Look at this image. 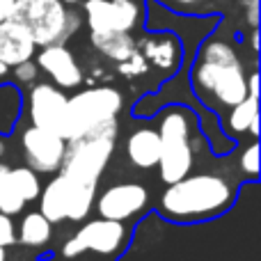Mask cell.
<instances>
[{
  "label": "cell",
  "mask_w": 261,
  "mask_h": 261,
  "mask_svg": "<svg viewBox=\"0 0 261 261\" xmlns=\"http://www.w3.org/2000/svg\"><path fill=\"white\" fill-rule=\"evenodd\" d=\"M14 3H16V0H0V21H5V18L12 16Z\"/></svg>",
  "instance_id": "484cf974"
},
{
  "label": "cell",
  "mask_w": 261,
  "mask_h": 261,
  "mask_svg": "<svg viewBox=\"0 0 261 261\" xmlns=\"http://www.w3.org/2000/svg\"><path fill=\"white\" fill-rule=\"evenodd\" d=\"M96 188L83 186L78 181L69 179L60 172L58 176L46 184L39 193V213L48 222H64V220H85L94 206Z\"/></svg>",
  "instance_id": "52a82bcc"
},
{
  "label": "cell",
  "mask_w": 261,
  "mask_h": 261,
  "mask_svg": "<svg viewBox=\"0 0 261 261\" xmlns=\"http://www.w3.org/2000/svg\"><path fill=\"white\" fill-rule=\"evenodd\" d=\"M25 204L28 202L21 197L16 186L12 184L9 170H7V174L0 179V213H5V216H18L25 208Z\"/></svg>",
  "instance_id": "44dd1931"
},
{
  "label": "cell",
  "mask_w": 261,
  "mask_h": 261,
  "mask_svg": "<svg viewBox=\"0 0 261 261\" xmlns=\"http://www.w3.org/2000/svg\"><path fill=\"white\" fill-rule=\"evenodd\" d=\"M92 46L99 50L101 55H106L113 62H122L126 60L138 44L133 41L130 32H119V30H106V32H92L90 35Z\"/></svg>",
  "instance_id": "e0dca14e"
},
{
  "label": "cell",
  "mask_w": 261,
  "mask_h": 261,
  "mask_svg": "<svg viewBox=\"0 0 261 261\" xmlns=\"http://www.w3.org/2000/svg\"><path fill=\"white\" fill-rule=\"evenodd\" d=\"M193 83L199 96H211L220 108H231L248 96L243 64L236 50L225 41H211L202 48Z\"/></svg>",
  "instance_id": "7a4b0ae2"
},
{
  "label": "cell",
  "mask_w": 261,
  "mask_h": 261,
  "mask_svg": "<svg viewBox=\"0 0 261 261\" xmlns=\"http://www.w3.org/2000/svg\"><path fill=\"white\" fill-rule=\"evenodd\" d=\"M37 67H41L50 76V81L60 90H71L83 83V69L76 62L73 53L64 44H50L44 46L37 55Z\"/></svg>",
  "instance_id": "4fadbf2b"
},
{
  "label": "cell",
  "mask_w": 261,
  "mask_h": 261,
  "mask_svg": "<svg viewBox=\"0 0 261 261\" xmlns=\"http://www.w3.org/2000/svg\"><path fill=\"white\" fill-rule=\"evenodd\" d=\"M257 119H259V108H257V96L248 94L243 101L231 106V113L227 117V126L231 133H245L250 130L252 138H257Z\"/></svg>",
  "instance_id": "d6986e66"
},
{
  "label": "cell",
  "mask_w": 261,
  "mask_h": 261,
  "mask_svg": "<svg viewBox=\"0 0 261 261\" xmlns=\"http://www.w3.org/2000/svg\"><path fill=\"white\" fill-rule=\"evenodd\" d=\"M35 48V39L23 23L14 21V18L0 21V62L7 69L16 67L25 60H32Z\"/></svg>",
  "instance_id": "5bb4252c"
},
{
  "label": "cell",
  "mask_w": 261,
  "mask_h": 261,
  "mask_svg": "<svg viewBox=\"0 0 261 261\" xmlns=\"http://www.w3.org/2000/svg\"><path fill=\"white\" fill-rule=\"evenodd\" d=\"M16 243V227L12 222V216L0 213V248H12Z\"/></svg>",
  "instance_id": "cb8c5ba5"
},
{
  "label": "cell",
  "mask_w": 261,
  "mask_h": 261,
  "mask_svg": "<svg viewBox=\"0 0 261 261\" xmlns=\"http://www.w3.org/2000/svg\"><path fill=\"white\" fill-rule=\"evenodd\" d=\"M117 71L126 78H138V76H142V73L149 71V64H147V60H144V55L135 48L126 60L117 62Z\"/></svg>",
  "instance_id": "7402d4cb"
},
{
  "label": "cell",
  "mask_w": 261,
  "mask_h": 261,
  "mask_svg": "<svg viewBox=\"0 0 261 261\" xmlns=\"http://www.w3.org/2000/svg\"><path fill=\"white\" fill-rule=\"evenodd\" d=\"M161 156V138L156 128H138L126 138V158L130 165L140 170H151L158 165Z\"/></svg>",
  "instance_id": "9a60e30c"
},
{
  "label": "cell",
  "mask_w": 261,
  "mask_h": 261,
  "mask_svg": "<svg viewBox=\"0 0 261 261\" xmlns=\"http://www.w3.org/2000/svg\"><path fill=\"white\" fill-rule=\"evenodd\" d=\"M190 135H193L190 133V117L184 110L170 108L163 113L161 126H158V138H161L158 167H161V179L165 184H174L193 170L195 147Z\"/></svg>",
  "instance_id": "8992f818"
},
{
  "label": "cell",
  "mask_w": 261,
  "mask_h": 261,
  "mask_svg": "<svg viewBox=\"0 0 261 261\" xmlns=\"http://www.w3.org/2000/svg\"><path fill=\"white\" fill-rule=\"evenodd\" d=\"M5 73H7V67H5V64L0 62V76H5Z\"/></svg>",
  "instance_id": "4dcf8cb0"
},
{
  "label": "cell",
  "mask_w": 261,
  "mask_h": 261,
  "mask_svg": "<svg viewBox=\"0 0 261 261\" xmlns=\"http://www.w3.org/2000/svg\"><path fill=\"white\" fill-rule=\"evenodd\" d=\"M126 239L128 231L124 227V222L99 218V220H90L85 227H81L62 245V254L67 259H73L83 252H96L103 254V257H110V254H117L126 245Z\"/></svg>",
  "instance_id": "ba28073f"
},
{
  "label": "cell",
  "mask_w": 261,
  "mask_h": 261,
  "mask_svg": "<svg viewBox=\"0 0 261 261\" xmlns=\"http://www.w3.org/2000/svg\"><path fill=\"white\" fill-rule=\"evenodd\" d=\"M53 236V222H48L39 211H30L23 216L21 225H18L16 243L25 245V248H44Z\"/></svg>",
  "instance_id": "ac0fdd59"
},
{
  "label": "cell",
  "mask_w": 261,
  "mask_h": 261,
  "mask_svg": "<svg viewBox=\"0 0 261 261\" xmlns=\"http://www.w3.org/2000/svg\"><path fill=\"white\" fill-rule=\"evenodd\" d=\"M7 170H9V165H5V163H0V179H3V176L7 174Z\"/></svg>",
  "instance_id": "f546056e"
},
{
  "label": "cell",
  "mask_w": 261,
  "mask_h": 261,
  "mask_svg": "<svg viewBox=\"0 0 261 261\" xmlns=\"http://www.w3.org/2000/svg\"><path fill=\"white\" fill-rule=\"evenodd\" d=\"M64 147L67 140L60 138L53 130H46L39 126H30L21 135V149L25 153L28 167L41 174L58 172L64 158Z\"/></svg>",
  "instance_id": "9c48e42d"
},
{
  "label": "cell",
  "mask_w": 261,
  "mask_h": 261,
  "mask_svg": "<svg viewBox=\"0 0 261 261\" xmlns=\"http://www.w3.org/2000/svg\"><path fill=\"white\" fill-rule=\"evenodd\" d=\"M37 73H39V67H37V62H32V60H25V62H21V64L14 67V76H16V81L23 83V85L35 83Z\"/></svg>",
  "instance_id": "d4e9b609"
},
{
  "label": "cell",
  "mask_w": 261,
  "mask_h": 261,
  "mask_svg": "<svg viewBox=\"0 0 261 261\" xmlns=\"http://www.w3.org/2000/svg\"><path fill=\"white\" fill-rule=\"evenodd\" d=\"M149 204V193L142 184H117L103 190L96 202V211L108 220H130L140 216Z\"/></svg>",
  "instance_id": "7c38bea8"
},
{
  "label": "cell",
  "mask_w": 261,
  "mask_h": 261,
  "mask_svg": "<svg viewBox=\"0 0 261 261\" xmlns=\"http://www.w3.org/2000/svg\"><path fill=\"white\" fill-rule=\"evenodd\" d=\"M5 151H7V144H5V140L0 138V158L5 156Z\"/></svg>",
  "instance_id": "f1b7e54d"
},
{
  "label": "cell",
  "mask_w": 261,
  "mask_h": 261,
  "mask_svg": "<svg viewBox=\"0 0 261 261\" xmlns=\"http://www.w3.org/2000/svg\"><path fill=\"white\" fill-rule=\"evenodd\" d=\"M250 44H252V50H257V48H259V44H257V28H254L252 37H250Z\"/></svg>",
  "instance_id": "83f0119b"
},
{
  "label": "cell",
  "mask_w": 261,
  "mask_h": 261,
  "mask_svg": "<svg viewBox=\"0 0 261 261\" xmlns=\"http://www.w3.org/2000/svg\"><path fill=\"white\" fill-rule=\"evenodd\" d=\"M176 3H184V5H190V3H195V0H176Z\"/></svg>",
  "instance_id": "d6a6232c"
},
{
  "label": "cell",
  "mask_w": 261,
  "mask_h": 261,
  "mask_svg": "<svg viewBox=\"0 0 261 261\" xmlns=\"http://www.w3.org/2000/svg\"><path fill=\"white\" fill-rule=\"evenodd\" d=\"M9 179H12V184L16 186V190L21 193V197L25 202H35L39 197L41 186L35 170H30V167H9Z\"/></svg>",
  "instance_id": "ffe728a7"
},
{
  "label": "cell",
  "mask_w": 261,
  "mask_h": 261,
  "mask_svg": "<svg viewBox=\"0 0 261 261\" xmlns=\"http://www.w3.org/2000/svg\"><path fill=\"white\" fill-rule=\"evenodd\" d=\"M0 261H5V248H0Z\"/></svg>",
  "instance_id": "1f68e13d"
},
{
  "label": "cell",
  "mask_w": 261,
  "mask_h": 261,
  "mask_svg": "<svg viewBox=\"0 0 261 261\" xmlns=\"http://www.w3.org/2000/svg\"><path fill=\"white\" fill-rule=\"evenodd\" d=\"M64 5H73V3H78V0H62Z\"/></svg>",
  "instance_id": "836d02e7"
},
{
  "label": "cell",
  "mask_w": 261,
  "mask_h": 261,
  "mask_svg": "<svg viewBox=\"0 0 261 261\" xmlns=\"http://www.w3.org/2000/svg\"><path fill=\"white\" fill-rule=\"evenodd\" d=\"M9 18L23 23L37 46L64 44L81 28V16L62 0H16Z\"/></svg>",
  "instance_id": "277c9868"
},
{
  "label": "cell",
  "mask_w": 261,
  "mask_h": 261,
  "mask_svg": "<svg viewBox=\"0 0 261 261\" xmlns=\"http://www.w3.org/2000/svg\"><path fill=\"white\" fill-rule=\"evenodd\" d=\"M243 3V7L248 9V7H259V0H241Z\"/></svg>",
  "instance_id": "4316f807"
},
{
  "label": "cell",
  "mask_w": 261,
  "mask_h": 261,
  "mask_svg": "<svg viewBox=\"0 0 261 261\" xmlns=\"http://www.w3.org/2000/svg\"><path fill=\"white\" fill-rule=\"evenodd\" d=\"M117 130V119H113V122L90 130L81 138L67 140L60 172L78 184L96 188L101 174L106 172L110 158H113Z\"/></svg>",
  "instance_id": "3957f363"
},
{
  "label": "cell",
  "mask_w": 261,
  "mask_h": 261,
  "mask_svg": "<svg viewBox=\"0 0 261 261\" xmlns=\"http://www.w3.org/2000/svg\"><path fill=\"white\" fill-rule=\"evenodd\" d=\"M239 165H241V170H243L245 174H250L252 179L259 174V144L257 142L248 144V147L241 151Z\"/></svg>",
  "instance_id": "603a6c76"
},
{
  "label": "cell",
  "mask_w": 261,
  "mask_h": 261,
  "mask_svg": "<svg viewBox=\"0 0 261 261\" xmlns=\"http://www.w3.org/2000/svg\"><path fill=\"white\" fill-rule=\"evenodd\" d=\"M140 53L144 55L147 64L163 69V71H174L181 60V50L172 37H149L140 41Z\"/></svg>",
  "instance_id": "2e32d148"
},
{
  "label": "cell",
  "mask_w": 261,
  "mask_h": 261,
  "mask_svg": "<svg viewBox=\"0 0 261 261\" xmlns=\"http://www.w3.org/2000/svg\"><path fill=\"white\" fill-rule=\"evenodd\" d=\"M124 108V96L119 90L108 85L90 87L78 92L67 101V119H64V140H73L103 124L117 119Z\"/></svg>",
  "instance_id": "5b68a950"
},
{
  "label": "cell",
  "mask_w": 261,
  "mask_h": 261,
  "mask_svg": "<svg viewBox=\"0 0 261 261\" xmlns=\"http://www.w3.org/2000/svg\"><path fill=\"white\" fill-rule=\"evenodd\" d=\"M85 16L92 32H130L138 25L140 7L133 0H87Z\"/></svg>",
  "instance_id": "8fae6325"
},
{
  "label": "cell",
  "mask_w": 261,
  "mask_h": 261,
  "mask_svg": "<svg viewBox=\"0 0 261 261\" xmlns=\"http://www.w3.org/2000/svg\"><path fill=\"white\" fill-rule=\"evenodd\" d=\"M234 186L220 174H186L167 184L161 195V211L172 220H204L225 213L231 206Z\"/></svg>",
  "instance_id": "6da1fadb"
},
{
  "label": "cell",
  "mask_w": 261,
  "mask_h": 261,
  "mask_svg": "<svg viewBox=\"0 0 261 261\" xmlns=\"http://www.w3.org/2000/svg\"><path fill=\"white\" fill-rule=\"evenodd\" d=\"M67 96L58 85L50 83H39L30 92V119L32 126H39L46 130H53L62 138L64 133V119H67Z\"/></svg>",
  "instance_id": "30bf717a"
}]
</instances>
